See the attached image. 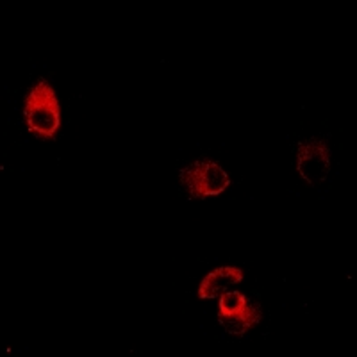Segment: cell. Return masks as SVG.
Segmentation results:
<instances>
[{
	"mask_svg": "<svg viewBox=\"0 0 357 357\" xmlns=\"http://www.w3.org/2000/svg\"><path fill=\"white\" fill-rule=\"evenodd\" d=\"M296 170L305 183L317 186L329 177L331 155L324 139L302 142L296 149Z\"/></svg>",
	"mask_w": 357,
	"mask_h": 357,
	"instance_id": "4",
	"label": "cell"
},
{
	"mask_svg": "<svg viewBox=\"0 0 357 357\" xmlns=\"http://www.w3.org/2000/svg\"><path fill=\"white\" fill-rule=\"evenodd\" d=\"M24 116L27 129L40 138L52 139L61 123V107L47 79H40L25 97Z\"/></svg>",
	"mask_w": 357,
	"mask_h": 357,
	"instance_id": "1",
	"label": "cell"
},
{
	"mask_svg": "<svg viewBox=\"0 0 357 357\" xmlns=\"http://www.w3.org/2000/svg\"><path fill=\"white\" fill-rule=\"evenodd\" d=\"M218 321L225 333L243 336L261 321V309L252 304L240 291H225L220 295Z\"/></svg>",
	"mask_w": 357,
	"mask_h": 357,
	"instance_id": "3",
	"label": "cell"
},
{
	"mask_svg": "<svg viewBox=\"0 0 357 357\" xmlns=\"http://www.w3.org/2000/svg\"><path fill=\"white\" fill-rule=\"evenodd\" d=\"M181 181L193 199L222 195L231 183L227 172L223 170L218 162L209 161V159L191 162L190 167L183 168Z\"/></svg>",
	"mask_w": 357,
	"mask_h": 357,
	"instance_id": "2",
	"label": "cell"
},
{
	"mask_svg": "<svg viewBox=\"0 0 357 357\" xmlns=\"http://www.w3.org/2000/svg\"><path fill=\"white\" fill-rule=\"evenodd\" d=\"M241 280H243V272H241V268L236 266H220L213 272L207 273L206 277L200 282L199 288V298L200 301H206V298H216L222 293L227 291L231 286L240 284Z\"/></svg>",
	"mask_w": 357,
	"mask_h": 357,
	"instance_id": "5",
	"label": "cell"
}]
</instances>
